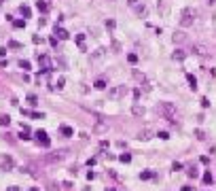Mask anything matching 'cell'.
I'll list each match as a JSON object with an SVG mask.
<instances>
[{
	"label": "cell",
	"mask_w": 216,
	"mask_h": 191,
	"mask_svg": "<svg viewBox=\"0 0 216 191\" xmlns=\"http://www.w3.org/2000/svg\"><path fill=\"white\" fill-rule=\"evenodd\" d=\"M157 110L161 113V117H163V119H168L172 125H176V115H178V110H176V106H174L172 102H159Z\"/></svg>",
	"instance_id": "obj_1"
},
{
	"label": "cell",
	"mask_w": 216,
	"mask_h": 191,
	"mask_svg": "<svg viewBox=\"0 0 216 191\" xmlns=\"http://www.w3.org/2000/svg\"><path fill=\"white\" fill-rule=\"evenodd\" d=\"M195 19H197V9H193V6H186L180 13V26L182 28H191Z\"/></svg>",
	"instance_id": "obj_2"
},
{
	"label": "cell",
	"mask_w": 216,
	"mask_h": 191,
	"mask_svg": "<svg viewBox=\"0 0 216 191\" xmlns=\"http://www.w3.org/2000/svg\"><path fill=\"white\" fill-rule=\"evenodd\" d=\"M125 94H127V87L125 85H115V87L108 89V98L110 100H119L121 96H125Z\"/></svg>",
	"instance_id": "obj_3"
},
{
	"label": "cell",
	"mask_w": 216,
	"mask_h": 191,
	"mask_svg": "<svg viewBox=\"0 0 216 191\" xmlns=\"http://www.w3.org/2000/svg\"><path fill=\"white\" fill-rule=\"evenodd\" d=\"M108 55V51L106 49H95V51H91V55H89V59H91V64H100V62H104V57Z\"/></svg>",
	"instance_id": "obj_4"
},
{
	"label": "cell",
	"mask_w": 216,
	"mask_h": 191,
	"mask_svg": "<svg viewBox=\"0 0 216 191\" xmlns=\"http://www.w3.org/2000/svg\"><path fill=\"white\" fill-rule=\"evenodd\" d=\"M38 66H41V72H49L53 68V62L49 55H38Z\"/></svg>",
	"instance_id": "obj_5"
},
{
	"label": "cell",
	"mask_w": 216,
	"mask_h": 191,
	"mask_svg": "<svg viewBox=\"0 0 216 191\" xmlns=\"http://www.w3.org/2000/svg\"><path fill=\"white\" fill-rule=\"evenodd\" d=\"M36 142L41 144V146H44V149H49V146H51V138L47 136L44 130H38V132H36Z\"/></svg>",
	"instance_id": "obj_6"
},
{
	"label": "cell",
	"mask_w": 216,
	"mask_h": 191,
	"mask_svg": "<svg viewBox=\"0 0 216 191\" xmlns=\"http://www.w3.org/2000/svg\"><path fill=\"white\" fill-rule=\"evenodd\" d=\"M59 134L62 136H66V138H70V136H74V128H70V125H59Z\"/></svg>",
	"instance_id": "obj_7"
},
{
	"label": "cell",
	"mask_w": 216,
	"mask_h": 191,
	"mask_svg": "<svg viewBox=\"0 0 216 191\" xmlns=\"http://www.w3.org/2000/svg\"><path fill=\"white\" fill-rule=\"evenodd\" d=\"M133 9H136V15H138V17H146V15H148V9H146L144 2H140V4L133 6Z\"/></svg>",
	"instance_id": "obj_8"
},
{
	"label": "cell",
	"mask_w": 216,
	"mask_h": 191,
	"mask_svg": "<svg viewBox=\"0 0 216 191\" xmlns=\"http://www.w3.org/2000/svg\"><path fill=\"white\" fill-rule=\"evenodd\" d=\"M0 166H2V170H4V172H11V170H13V166H15V164H13V159H11V157H4V159H2V164H0Z\"/></svg>",
	"instance_id": "obj_9"
},
{
	"label": "cell",
	"mask_w": 216,
	"mask_h": 191,
	"mask_svg": "<svg viewBox=\"0 0 216 191\" xmlns=\"http://www.w3.org/2000/svg\"><path fill=\"white\" fill-rule=\"evenodd\" d=\"M174 43H178V45H180V43H184V41H186V32H182V30H178V32H174Z\"/></svg>",
	"instance_id": "obj_10"
},
{
	"label": "cell",
	"mask_w": 216,
	"mask_h": 191,
	"mask_svg": "<svg viewBox=\"0 0 216 191\" xmlns=\"http://www.w3.org/2000/svg\"><path fill=\"white\" fill-rule=\"evenodd\" d=\"M21 115H28V117H32V119H44L43 113H34V110H28V108H21Z\"/></svg>",
	"instance_id": "obj_11"
},
{
	"label": "cell",
	"mask_w": 216,
	"mask_h": 191,
	"mask_svg": "<svg viewBox=\"0 0 216 191\" xmlns=\"http://www.w3.org/2000/svg\"><path fill=\"white\" fill-rule=\"evenodd\" d=\"M172 57L176 59V62H182V59L186 57V51H184V49H176V51L172 53Z\"/></svg>",
	"instance_id": "obj_12"
},
{
	"label": "cell",
	"mask_w": 216,
	"mask_h": 191,
	"mask_svg": "<svg viewBox=\"0 0 216 191\" xmlns=\"http://www.w3.org/2000/svg\"><path fill=\"white\" fill-rule=\"evenodd\" d=\"M201 181H204V185H212V183H214L212 172H210V170H206V172H204V176H201Z\"/></svg>",
	"instance_id": "obj_13"
},
{
	"label": "cell",
	"mask_w": 216,
	"mask_h": 191,
	"mask_svg": "<svg viewBox=\"0 0 216 191\" xmlns=\"http://www.w3.org/2000/svg\"><path fill=\"white\" fill-rule=\"evenodd\" d=\"M74 41H76V45H79L81 51H87V47H85V34H76V38H74Z\"/></svg>",
	"instance_id": "obj_14"
},
{
	"label": "cell",
	"mask_w": 216,
	"mask_h": 191,
	"mask_svg": "<svg viewBox=\"0 0 216 191\" xmlns=\"http://www.w3.org/2000/svg\"><path fill=\"white\" fill-rule=\"evenodd\" d=\"M157 11H159V15H168V4H165V0H159V2H157Z\"/></svg>",
	"instance_id": "obj_15"
},
{
	"label": "cell",
	"mask_w": 216,
	"mask_h": 191,
	"mask_svg": "<svg viewBox=\"0 0 216 191\" xmlns=\"http://www.w3.org/2000/svg\"><path fill=\"white\" fill-rule=\"evenodd\" d=\"M55 34H57V38H59V41H66V38L70 36V34H68L64 28H57V26H55Z\"/></svg>",
	"instance_id": "obj_16"
},
{
	"label": "cell",
	"mask_w": 216,
	"mask_h": 191,
	"mask_svg": "<svg viewBox=\"0 0 216 191\" xmlns=\"http://www.w3.org/2000/svg\"><path fill=\"white\" fill-rule=\"evenodd\" d=\"M186 176H189V178H197V176H199V170H197L195 166H191V168H186Z\"/></svg>",
	"instance_id": "obj_17"
},
{
	"label": "cell",
	"mask_w": 216,
	"mask_h": 191,
	"mask_svg": "<svg viewBox=\"0 0 216 191\" xmlns=\"http://www.w3.org/2000/svg\"><path fill=\"white\" fill-rule=\"evenodd\" d=\"M140 178L142 181H150V178H155V172L153 170H144V172H140Z\"/></svg>",
	"instance_id": "obj_18"
},
{
	"label": "cell",
	"mask_w": 216,
	"mask_h": 191,
	"mask_svg": "<svg viewBox=\"0 0 216 191\" xmlns=\"http://www.w3.org/2000/svg\"><path fill=\"white\" fill-rule=\"evenodd\" d=\"M186 81H189V87L195 92V89H197V79H195L193 74H186Z\"/></svg>",
	"instance_id": "obj_19"
},
{
	"label": "cell",
	"mask_w": 216,
	"mask_h": 191,
	"mask_svg": "<svg viewBox=\"0 0 216 191\" xmlns=\"http://www.w3.org/2000/svg\"><path fill=\"white\" fill-rule=\"evenodd\" d=\"M131 113L133 115H138V117H142L146 110H144V106H140V104H133V108H131Z\"/></svg>",
	"instance_id": "obj_20"
},
{
	"label": "cell",
	"mask_w": 216,
	"mask_h": 191,
	"mask_svg": "<svg viewBox=\"0 0 216 191\" xmlns=\"http://www.w3.org/2000/svg\"><path fill=\"white\" fill-rule=\"evenodd\" d=\"M36 9H38L41 13H47V11H49V4H47L44 0H38V2H36Z\"/></svg>",
	"instance_id": "obj_21"
},
{
	"label": "cell",
	"mask_w": 216,
	"mask_h": 191,
	"mask_svg": "<svg viewBox=\"0 0 216 191\" xmlns=\"http://www.w3.org/2000/svg\"><path fill=\"white\" fill-rule=\"evenodd\" d=\"M19 138H21V140H30V138H32V136H30V130H28V128H21Z\"/></svg>",
	"instance_id": "obj_22"
},
{
	"label": "cell",
	"mask_w": 216,
	"mask_h": 191,
	"mask_svg": "<svg viewBox=\"0 0 216 191\" xmlns=\"http://www.w3.org/2000/svg\"><path fill=\"white\" fill-rule=\"evenodd\" d=\"M193 51H195L197 55H206V53H208V51H206V47H201V45H195V47H193Z\"/></svg>",
	"instance_id": "obj_23"
},
{
	"label": "cell",
	"mask_w": 216,
	"mask_h": 191,
	"mask_svg": "<svg viewBox=\"0 0 216 191\" xmlns=\"http://www.w3.org/2000/svg\"><path fill=\"white\" fill-rule=\"evenodd\" d=\"M13 28H17V30L19 28H26V19H15L13 21Z\"/></svg>",
	"instance_id": "obj_24"
},
{
	"label": "cell",
	"mask_w": 216,
	"mask_h": 191,
	"mask_svg": "<svg viewBox=\"0 0 216 191\" xmlns=\"http://www.w3.org/2000/svg\"><path fill=\"white\" fill-rule=\"evenodd\" d=\"M93 87H95V89H104V87H106V81H104V79H97V81L93 83Z\"/></svg>",
	"instance_id": "obj_25"
},
{
	"label": "cell",
	"mask_w": 216,
	"mask_h": 191,
	"mask_svg": "<svg viewBox=\"0 0 216 191\" xmlns=\"http://www.w3.org/2000/svg\"><path fill=\"white\" fill-rule=\"evenodd\" d=\"M9 123H11V117H9V115H2V117H0V125H2V128H6Z\"/></svg>",
	"instance_id": "obj_26"
},
{
	"label": "cell",
	"mask_w": 216,
	"mask_h": 191,
	"mask_svg": "<svg viewBox=\"0 0 216 191\" xmlns=\"http://www.w3.org/2000/svg\"><path fill=\"white\" fill-rule=\"evenodd\" d=\"M119 159H121L123 164H129V161H131V155H129V153H121V155H119Z\"/></svg>",
	"instance_id": "obj_27"
},
{
	"label": "cell",
	"mask_w": 216,
	"mask_h": 191,
	"mask_svg": "<svg viewBox=\"0 0 216 191\" xmlns=\"http://www.w3.org/2000/svg\"><path fill=\"white\" fill-rule=\"evenodd\" d=\"M19 11H21L23 19H26V17H30V6H23V4H21V9H19Z\"/></svg>",
	"instance_id": "obj_28"
},
{
	"label": "cell",
	"mask_w": 216,
	"mask_h": 191,
	"mask_svg": "<svg viewBox=\"0 0 216 191\" xmlns=\"http://www.w3.org/2000/svg\"><path fill=\"white\" fill-rule=\"evenodd\" d=\"M19 68H23V70H30L32 66H30V62H28V59H21V62H19Z\"/></svg>",
	"instance_id": "obj_29"
},
{
	"label": "cell",
	"mask_w": 216,
	"mask_h": 191,
	"mask_svg": "<svg viewBox=\"0 0 216 191\" xmlns=\"http://www.w3.org/2000/svg\"><path fill=\"white\" fill-rule=\"evenodd\" d=\"M28 102H30V106H36V104H38V98H36V96H28Z\"/></svg>",
	"instance_id": "obj_30"
},
{
	"label": "cell",
	"mask_w": 216,
	"mask_h": 191,
	"mask_svg": "<svg viewBox=\"0 0 216 191\" xmlns=\"http://www.w3.org/2000/svg\"><path fill=\"white\" fill-rule=\"evenodd\" d=\"M127 62H129V64H138V55H136V53H129V55H127Z\"/></svg>",
	"instance_id": "obj_31"
},
{
	"label": "cell",
	"mask_w": 216,
	"mask_h": 191,
	"mask_svg": "<svg viewBox=\"0 0 216 191\" xmlns=\"http://www.w3.org/2000/svg\"><path fill=\"white\" fill-rule=\"evenodd\" d=\"M157 136H159L161 140H170V132H157Z\"/></svg>",
	"instance_id": "obj_32"
},
{
	"label": "cell",
	"mask_w": 216,
	"mask_h": 191,
	"mask_svg": "<svg viewBox=\"0 0 216 191\" xmlns=\"http://www.w3.org/2000/svg\"><path fill=\"white\" fill-rule=\"evenodd\" d=\"M172 170H174V172L182 170V164H180V161H174V164H172Z\"/></svg>",
	"instance_id": "obj_33"
},
{
	"label": "cell",
	"mask_w": 216,
	"mask_h": 191,
	"mask_svg": "<svg viewBox=\"0 0 216 191\" xmlns=\"http://www.w3.org/2000/svg\"><path fill=\"white\" fill-rule=\"evenodd\" d=\"M64 83H66V81H64V77H59V79H57V85H55V87H57V89H62V87H64Z\"/></svg>",
	"instance_id": "obj_34"
},
{
	"label": "cell",
	"mask_w": 216,
	"mask_h": 191,
	"mask_svg": "<svg viewBox=\"0 0 216 191\" xmlns=\"http://www.w3.org/2000/svg\"><path fill=\"white\" fill-rule=\"evenodd\" d=\"M199 161H201L204 166H208V164H210V157H208V155H201V159H199Z\"/></svg>",
	"instance_id": "obj_35"
},
{
	"label": "cell",
	"mask_w": 216,
	"mask_h": 191,
	"mask_svg": "<svg viewBox=\"0 0 216 191\" xmlns=\"http://www.w3.org/2000/svg\"><path fill=\"white\" fill-rule=\"evenodd\" d=\"M140 2H142V0H127V4H129L131 9H133V6H138V4H140Z\"/></svg>",
	"instance_id": "obj_36"
},
{
	"label": "cell",
	"mask_w": 216,
	"mask_h": 191,
	"mask_svg": "<svg viewBox=\"0 0 216 191\" xmlns=\"http://www.w3.org/2000/svg\"><path fill=\"white\" fill-rule=\"evenodd\" d=\"M201 106L208 108V106H210V100H208V98H201Z\"/></svg>",
	"instance_id": "obj_37"
},
{
	"label": "cell",
	"mask_w": 216,
	"mask_h": 191,
	"mask_svg": "<svg viewBox=\"0 0 216 191\" xmlns=\"http://www.w3.org/2000/svg\"><path fill=\"white\" fill-rule=\"evenodd\" d=\"M195 136H197V138H199V140H204V138H206V134H204V132H201V130H197V132H195Z\"/></svg>",
	"instance_id": "obj_38"
},
{
	"label": "cell",
	"mask_w": 216,
	"mask_h": 191,
	"mask_svg": "<svg viewBox=\"0 0 216 191\" xmlns=\"http://www.w3.org/2000/svg\"><path fill=\"white\" fill-rule=\"evenodd\" d=\"M140 96H142L140 89H133V100H140Z\"/></svg>",
	"instance_id": "obj_39"
},
{
	"label": "cell",
	"mask_w": 216,
	"mask_h": 191,
	"mask_svg": "<svg viewBox=\"0 0 216 191\" xmlns=\"http://www.w3.org/2000/svg\"><path fill=\"white\" fill-rule=\"evenodd\" d=\"M104 130H106V125H102V123L95 125V132H104Z\"/></svg>",
	"instance_id": "obj_40"
},
{
	"label": "cell",
	"mask_w": 216,
	"mask_h": 191,
	"mask_svg": "<svg viewBox=\"0 0 216 191\" xmlns=\"http://www.w3.org/2000/svg\"><path fill=\"white\" fill-rule=\"evenodd\" d=\"M6 191H21V189H19V187H15V185H13V187H6Z\"/></svg>",
	"instance_id": "obj_41"
},
{
	"label": "cell",
	"mask_w": 216,
	"mask_h": 191,
	"mask_svg": "<svg viewBox=\"0 0 216 191\" xmlns=\"http://www.w3.org/2000/svg\"><path fill=\"white\" fill-rule=\"evenodd\" d=\"M182 191H193V187H191V185H184V187H182Z\"/></svg>",
	"instance_id": "obj_42"
},
{
	"label": "cell",
	"mask_w": 216,
	"mask_h": 191,
	"mask_svg": "<svg viewBox=\"0 0 216 191\" xmlns=\"http://www.w3.org/2000/svg\"><path fill=\"white\" fill-rule=\"evenodd\" d=\"M30 191H41V189H38V187H32V189H30Z\"/></svg>",
	"instance_id": "obj_43"
},
{
	"label": "cell",
	"mask_w": 216,
	"mask_h": 191,
	"mask_svg": "<svg viewBox=\"0 0 216 191\" xmlns=\"http://www.w3.org/2000/svg\"><path fill=\"white\" fill-rule=\"evenodd\" d=\"M214 2H216V0H208V4H214Z\"/></svg>",
	"instance_id": "obj_44"
},
{
	"label": "cell",
	"mask_w": 216,
	"mask_h": 191,
	"mask_svg": "<svg viewBox=\"0 0 216 191\" xmlns=\"http://www.w3.org/2000/svg\"><path fill=\"white\" fill-rule=\"evenodd\" d=\"M106 191H117V189H106Z\"/></svg>",
	"instance_id": "obj_45"
},
{
	"label": "cell",
	"mask_w": 216,
	"mask_h": 191,
	"mask_svg": "<svg viewBox=\"0 0 216 191\" xmlns=\"http://www.w3.org/2000/svg\"><path fill=\"white\" fill-rule=\"evenodd\" d=\"M0 2H2V0H0Z\"/></svg>",
	"instance_id": "obj_46"
}]
</instances>
